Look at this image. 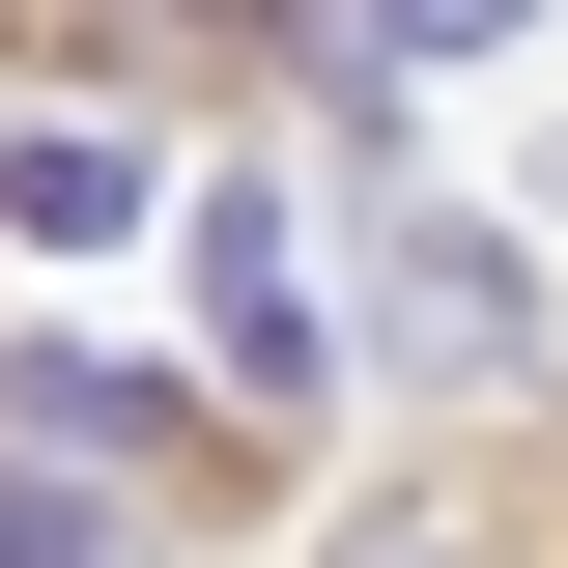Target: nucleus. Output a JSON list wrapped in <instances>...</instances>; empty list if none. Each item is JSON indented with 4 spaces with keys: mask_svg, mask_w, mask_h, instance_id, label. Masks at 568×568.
<instances>
[{
    "mask_svg": "<svg viewBox=\"0 0 568 568\" xmlns=\"http://www.w3.org/2000/svg\"><path fill=\"white\" fill-rule=\"evenodd\" d=\"M0 568H114V511H85L58 455H0Z\"/></svg>",
    "mask_w": 568,
    "mask_h": 568,
    "instance_id": "423d86ee",
    "label": "nucleus"
},
{
    "mask_svg": "<svg viewBox=\"0 0 568 568\" xmlns=\"http://www.w3.org/2000/svg\"><path fill=\"white\" fill-rule=\"evenodd\" d=\"M200 284H227V369L284 398V369H313V284H284V200H256V171L200 200Z\"/></svg>",
    "mask_w": 568,
    "mask_h": 568,
    "instance_id": "f03ea898",
    "label": "nucleus"
},
{
    "mask_svg": "<svg viewBox=\"0 0 568 568\" xmlns=\"http://www.w3.org/2000/svg\"><path fill=\"white\" fill-rule=\"evenodd\" d=\"M29 455H171V398H142L114 342H29Z\"/></svg>",
    "mask_w": 568,
    "mask_h": 568,
    "instance_id": "7ed1b4c3",
    "label": "nucleus"
},
{
    "mask_svg": "<svg viewBox=\"0 0 568 568\" xmlns=\"http://www.w3.org/2000/svg\"><path fill=\"white\" fill-rule=\"evenodd\" d=\"M114 200H142V142H85V114L29 142V171H0V227H29V256H85V227H114Z\"/></svg>",
    "mask_w": 568,
    "mask_h": 568,
    "instance_id": "20e7f679",
    "label": "nucleus"
},
{
    "mask_svg": "<svg viewBox=\"0 0 568 568\" xmlns=\"http://www.w3.org/2000/svg\"><path fill=\"white\" fill-rule=\"evenodd\" d=\"M369 284H398V369H511V342H540V313H511V256H484V227H398V256H369Z\"/></svg>",
    "mask_w": 568,
    "mask_h": 568,
    "instance_id": "f257e3e1",
    "label": "nucleus"
},
{
    "mask_svg": "<svg viewBox=\"0 0 568 568\" xmlns=\"http://www.w3.org/2000/svg\"><path fill=\"white\" fill-rule=\"evenodd\" d=\"M540 0H313V58H511Z\"/></svg>",
    "mask_w": 568,
    "mask_h": 568,
    "instance_id": "39448f33",
    "label": "nucleus"
}]
</instances>
